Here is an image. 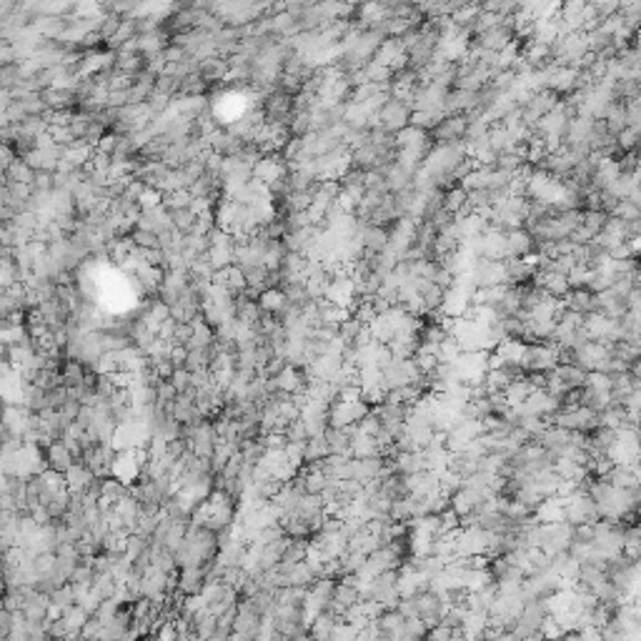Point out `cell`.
I'll list each match as a JSON object with an SVG mask.
<instances>
[{"mask_svg": "<svg viewBox=\"0 0 641 641\" xmlns=\"http://www.w3.org/2000/svg\"><path fill=\"white\" fill-rule=\"evenodd\" d=\"M551 426H559L564 431L586 433L589 436V433L599 426V416L594 414V411L579 406V409H572V411H559V414L551 419Z\"/></svg>", "mask_w": 641, "mask_h": 641, "instance_id": "obj_1", "label": "cell"}, {"mask_svg": "<svg viewBox=\"0 0 641 641\" xmlns=\"http://www.w3.org/2000/svg\"><path fill=\"white\" fill-rule=\"evenodd\" d=\"M409 115H411V108L406 106V103L388 98V101L383 103V108L376 113L378 128H381L383 133H388V135H396L401 128L409 125Z\"/></svg>", "mask_w": 641, "mask_h": 641, "instance_id": "obj_2", "label": "cell"}, {"mask_svg": "<svg viewBox=\"0 0 641 641\" xmlns=\"http://www.w3.org/2000/svg\"><path fill=\"white\" fill-rule=\"evenodd\" d=\"M263 120L266 123H278V125H291L293 120V98L286 93H271L268 98H263Z\"/></svg>", "mask_w": 641, "mask_h": 641, "instance_id": "obj_3", "label": "cell"}, {"mask_svg": "<svg viewBox=\"0 0 641 641\" xmlns=\"http://www.w3.org/2000/svg\"><path fill=\"white\" fill-rule=\"evenodd\" d=\"M43 461H45V469L48 471H55V474L65 476V471L70 469V466L76 464L73 461V456H70L68 446H65L63 441H53L48 448L43 451Z\"/></svg>", "mask_w": 641, "mask_h": 641, "instance_id": "obj_4", "label": "cell"}, {"mask_svg": "<svg viewBox=\"0 0 641 641\" xmlns=\"http://www.w3.org/2000/svg\"><path fill=\"white\" fill-rule=\"evenodd\" d=\"M48 609H50V596H45V594L35 591V589H30L25 596V603H23V619L25 621H43L45 616H48Z\"/></svg>", "mask_w": 641, "mask_h": 641, "instance_id": "obj_5", "label": "cell"}, {"mask_svg": "<svg viewBox=\"0 0 641 641\" xmlns=\"http://www.w3.org/2000/svg\"><path fill=\"white\" fill-rule=\"evenodd\" d=\"M603 481L614 489H639V466H614L609 474L603 476Z\"/></svg>", "mask_w": 641, "mask_h": 641, "instance_id": "obj_6", "label": "cell"}, {"mask_svg": "<svg viewBox=\"0 0 641 641\" xmlns=\"http://www.w3.org/2000/svg\"><path fill=\"white\" fill-rule=\"evenodd\" d=\"M93 479H96V476L91 474V469H88L83 461H76V464L70 466V469L65 471V476H63L65 489H68L70 494H83Z\"/></svg>", "mask_w": 641, "mask_h": 641, "instance_id": "obj_7", "label": "cell"}, {"mask_svg": "<svg viewBox=\"0 0 641 641\" xmlns=\"http://www.w3.org/2000/svg\"><path fill=\"white\" fill-rule=\"evenodd\" d=\"M324 436H326V441H329V451L334 453V456L351 458V429L348 426H344V429L326 426Z\"/></svg>", "mask_w": 641, "mask_h": 641, "instance_id": "obj_8", "label": "cell"}, {"mask_svg": "<svg viewBox=\"0 0 641 641\" xmlns=\"http://www.w3.org/2000/svg\"><path fill=\"white\" fill-rule=\"evenodd\" d=\"M361 241H363V254L366 256L383 254V251H386V243H388V228L366 226L361 233Z\"/></svg>", "mask_w": 641, "mask_h": 641, "instance_id": "obj_9", "label": "cell"}, {"mask_svg": "<svg viewBox=\"0 0 641 641\" xmlns=\"http://www.w3.org/2000/svg\"><path fill=\"white\" fill-rule=\"evenodd\" d=\"M533 254V238L523 228L506 233V259H523Z\"/></svg>", "mask_w": 641, "mask_h": 641, "instance_id": "obj_10", "label": "cell"}, {"mask_svg": "<svg viewBox=\"0 0 641 641\" xmlns=\"http://www.w3.org/2000/svg\"><path fill=\"white\" fill-rule=\"evenodd\" d=\"M198 76L203 78L208 86H210V83L226 81V76H228V60L218 58V55H213V58H205L203 63H200V68H198Z\"/></svg>", "mask_w": 641, "mask_h": 641, "instance_id": "obj_11", "label": "cell"}, {"mask_svg": "<svg viewBox=\"0 0 641 641\" xmlns=\"http://www.w3.org/2000/svg\"><path fill=\"white\" fill-rule=\"evenodd\" d=\"M91 596H96L98 601H110V599L115 596V591H118V584H115V579L110 577V574H93V582H91Z\"/></svg>", "mask_w": 641, "mask_h": 641, "instance_id": "obj_12", "label": "cell"}, {"mask_svg": "<svg viewBox=\"0 0 641 641\" xmlns=\"http://www.w3.org/2000/svg\"><path fill=\"white\" fill-rule=\"evenodd\" d=\"M531 391H533V388L528 386L526 378L518 376V378H514V381L509 383L506 388H504V401H506L509 409H516V406H521L523 401L531 396Z\"/></svg>", "mask_w": 641, "mask_h": 641, "instance_id": "obj_13", "label": "cell"}, {"mask_svg": "<svg viewBox=\"0 0 641 641\" xmlns=\"http://www.w3.org/2000/svg\"><path fill=\"white\" fill-rule=\"evenodd\" d=\"M504 266H506V286H523L528 278H533V268L521 259H506Z\"/></svg>", "mask_w": 641, "mask_h": 641, "instance_id": "obj_14", "label": "cell"}, {"mask_svg": "<svg viewBox=\"0 0 641 641\" xmlns=\"http://www.w3.org/2000/svg\"><path fill=\"white\" fill-rule=\"evenodd\" d=\"M556 378L566 386V391H572V388H584L586 386V371H582L579 366L569 363V366H556L554 371Z\"/></svg>", "mask_w": 641, "mask_h": 641, "instance_id": "obj_15", "label": "cell"}, {"mask_svg": "<svg viewBox=\"0 0 641 641\" xmlns=\"http://www.w3.org/2000/svg\"><path fill=\"white\" fill-rule=\"evenodd\" d=\"M33 178H35V171H30L23 158H16L6 171V181L8 183H16V186H28V188H30Z\"/></svg>", "mask_w": 641, "mask_h": 641, "instance_id": "obj_16", "label": "cell"}, {"mask_svg": "<svg viewBox=\"0 0 641 641\" xmlns=\"http://www.w3.org/2000/svg\"><path fill=\"white\" fill-rule=\"evenodd\" d=\"M326 456H331V451H329V441H326L324 433H318V436L308 438L306 448H303V458H306V464H316V461H324Z\"/></svg>", "mask_w": 641, "mask_h": 641, "instance_id": "obj_17", "label": "cell"}, {"mask_svg": "<svg viewBox=\"0 0 641 641\" xmlns=\"http://www.w3.org/2000/svg\"><path fill=\"white\" fill-rule=\"evenodd\" d=\"M286 582H288V586L308 589L313 582H316V577H313V572H311V569H308V564H306V561H298V564L288 566Z\"/></svg>", "mask_w": 641, "mask_h": 641, "instance_id": "obj_18", "label": "cell"}, {"mask_svg": "<svg viewBox=\"0 0 641 641\" xmlns=\"http://www.w3.org/2000/svg\"><path fill=\"white\" fill-rule=\"evenodd\" d=\"M288 298L283 296V291H278V288H268V291L261 293L259 298V306L263 313H268V316H278L280 311H283V306H286Z\"/></svg>", "mask_w": 641, "mask_h": 641, "instance_id": "obj_19", "label": "cell"}, {"mask_svg": "<svg viewBox=\"0 0 641 641\" xmlns=\"http://www.w3.org/2000/svg\"><path fill=\"white\" fill-rule=\"evenodd\" d=\"M308 554V539H288L286 549L280 554V564L283 566H293L298 561H303Z\"/></svg>", "mask_w": 641, "mask_h": 641, "instance_id": "obj_20", "label": "cell"}, {"mask_svg": "<svg viewBox=\"0 0 641 641\" xmlns=\"http://www.w3.org/2000/svg\"><path fill=\"white\" fill-rule=\"evenodd\" d=\"M151 549V539H143V536H138V533H130L128 541H125V549H123V556L133 564L135 559H140V556L146 554V551Z\"/></svg>", "mask_w": 641, "mask_h": 641, "instance_id": "obj_21", "label": "cell"}, {"mask_svg": "<svg viewBox=\"0 0 641 641\" xmlns=\"http://www.w3.org/2000/svg\"><path fill=\"white\" fill-rule=\"evenodd\" d=\"M458 356H461V348H458L456 339H453V336H443V341L436 348V361L438 363H456Z\"/></svg>", "mask_w": 641, "mask_h": 641, "instance_id": "obj_22", "label": "cell"}, {"mask_svg": "<svg viewBox=\"0 0 641 641\" xmlns=\"http://www.w3.org/2000/svg\"><path fill=\"white\" fill-rule=\"evenodd\" d=\"M606 213H601V210H582V223L579 226L586 228L591 236H599L603 228V223H606Z\"/></svg>", "mask_w": 641, "mask_h": 641, "instance_id": "obj_23", "label": "cell"}, {"mask_svg": "<svg viewBox=\"0 0 641 641\" xmlns=\"http://www.w3.org/2000/svg\"><path fill=\"white\" fill-rule=\"evenodd\" d=\"M50 606L58 611H65L70 609V606H76V596H73V586L70 584H65V586H60L58 591L50 594Z\"/></svg>", "mask_w": 641, "mask_h": 641, "instance_id": "obj_24", "label": "cell"}, {"mask_svg": "<svg viewBox=\"0 0 641 641\" xmlns=\"http://www.w3.org/2000/svg\"><path fill=\"white\" fill-rule=\"evenodd\" d=\"M466 205V193L461 188H451L443 193V200H441V208L446 210V213H458V210Z\"/></svg>", "mask_w": 641, "mask_h": 641, "instance_id": "obj_25", "label": "cell"}, {"mask_svg": "<svg viewBox=\"0 0 641 641\" xmlns=\"http://www.w3.org/2000/svg\"><path fill=\"white\" fill-rule=\"evenodd\" d=\"M120 23H123V18H118L115 13H103L101 25H98V30H96V33L101 35L103 40H110V38L115 35V33H118Z\"/></svg>", "mask_w": 641, "mask_h": 641, "instance_id": "obj_26", "label": "cell"}, {"mask_svg": "<svg viewBox=\"0 0 641 641\" xmlns=\"http://www.w3.org/2000/svg\"><path fill=\"white\" fill-rule=\"evenodd\" d=\"M130 238H133V243L138 248H143V251H161V241H158L156 233H148V231H138L135 228L133 233H130Z\"/></svg>", "mask_w": 641, "mask_h": 641, "instance_id": "obj_27", "label": "cell"}, {"mask_svg": "<svg viewBox=\"0 0 641 641\" xmlns=\"http://www.w3.org/2000/svg\"><path fill=\"white\" fill-rule=\"evenodd\" d=\"M283 436H286L288 443H306L308 441V433H306V426H303L301 419L291 421V424L286 426V431H283Z\"/></svg>", "mask_w": 641, "mask_h": 641, "instance_id": "obj_28", "label": "cell"}, {"mask_svg": "<svg viewBox=\"0 0 641 641\" xmlns=\"http://www.w3.org/2000/svg\"><path fill=\"white\" fill-rule=\"evenodd\" d=\"M636 143H639V130L636 128H624L619 135H616V146H619L621 153L636 151Z\"/></svg>", "mask_w": 641, "mask_h": 641, "instance_id": "obj_29", "label": "cell"}, {"mask_svg": "<svg viewBox=\"0 0 641 641\" xmlns=\"http://www.w3.org/2000/svg\"><path fill=\"white\" fill-rule=\"evenodd\" d=\"M358 431L363 433V436H368V438H376V433L381 431V421H378V416L373 414V411H368L366 416H363L361 421H358Z\"/></svg>", "mask_w": 641, "mask_h": 641, "instance_id": "obj_30", "label": "cell"}, {"mask_svg": "<svg viewBox=\"0 0 641 641\" xmlns=\"http://www.w3.org/2000/svg\"><path fill=\"white\" fill-rule=\"evenodd\" d=\"M611 216L619 218V221H639V218H641V210L636 208V205H631L629 200H619Z\"/></svg>", "mask_w": 641, "mask_h": 641, "instance_id": "obj_31", "label": "cell"}, {"mask_svg": "<svg viewBox=\"0 0 641 641\" xmlns=\"http://www.w3.org/2000/svg\"><path fill=\"white\" fill-rule=\"evenodd\" d=\"M81 401H76V399H65L63 401V406H60L58 409V414L63 416V421H68V424H73V421L78 419V414H81Z\"/></svg>", "mask_w": 641, "mask_h": 641, "instance_id": "obj_32", "label": "cell"}, {"mask_svg": "<svg viewBox=\"0 0 641 641\" xmlns=\"http://www.w3.org/2000/svg\"><path fill=\"white\" fill-rule=\"evenodd\" d=\"M171 386L176 388V394H186L191 388V373L186 368H176V373L171 376Z\"/></svg>", "mask_w": 641, "mask_h": 641, "instance_id": "obj_33", "label": "cell"}, {"mask_svg": "<svg viewBox=\"0 0 641 641\" xmlns=\"http://www.w3.org/2000/svg\"><path fill=\"white\" fill-rule=\"evenodd\" d=\"M574 266H577V263H574V259H572V256H559V259H554V261H551V263H549V273L566 276V273H569V271L574 268Z\"/></svg>", "mask_w": 641, "mask_h": 641, "instance_id": "obj_34", "label": "cell"}, {"mask_svg": "<svg viewBox=\"0 0 641 641\" xmlns=\"http://www.w3.org/2000/svg\"><path fill=\"white\" fill-rule=\"evenodd\" d=\"M140 210H151V208H158L161 205V193H158L156 188H146L143 191V195H140Z\"/></svg>", "mask_w": 641, "mask_h": 641, "instance_id": "obj_35", "label": "cell"}, {"mask_svg": "<svg viewBox=\"0 0 641 641\" xmlns=\"http://www.w3.org/2000/svg\"><path fill=\"white\" fill-rule=\"evenodd\" d=\"M115 146H118V135H113V133H106L101 138V143H98L96 146V151H101V153H108V156H113L115 153Z\"/></svg>", "mask_w": 641, "mask_h": 641, "instance_id": "obj_36", "label": "cell"}, {"mask_svg": "<svg viewBox=\"0 0 641 641\" xmlns=\"http://www.w3.org/2000/svg\"><path fill=\"white\" fill-rule=\"evenodd\" d=\"M176 388L171 386V381H161L156 386V401H176Z\"/></svg>", "mask_w": 641, "mask_h": 641, "instance_id": "obj_37", "label": "cell"}, {"mask_svg": "<svg viewBox=\"0 0 641 641\" xmlns=\"http://www.w3.org/2000/svg\"><path fill=\"white\" fill-rule=\"evenodd\" d=\"M186 353H188V351H186L183 346H173V348H171V356H168V358H171V363H173L176 368H183Z\"/></svg>", "mask_w": 641, "mask_h": 641, "instance_id": "obj_38", "label": "cell"}, {"mask_svg": "<svg viewBox=\"0 0 641 641\" xmlns=\"http://www.w3.org/2000/svg\"><path fill=\"white\" fill-rule=\"evenodd\" d=\"M16 161V156H13V151L8 146H0V176H6L8 166Z\"/></svg>", "mask_w": 641, "mask_h": 641, "instance_id": "obj_39", "label": "cell"}, {"mask_svg": "<svg viewBox=\"0 0 641 641\" xmlns=\"http://www.w3.org/2000/svg\"><path fill=\"white\" fill-rule=\"evenodd\" d=\"M554 641H582V636H579V631H564V634Z\"/></svg>", "mask_w": 641, "mask_h": 641, "instance_id": "obj_40", "label": "cell"}, {"mask_svg": "<svg viewBox=\"0 0 641 641\" xmlns=\"http://www.w3.org/2000/svg\"><path fill=\"white\" fill-rule=\"evenodd\" d=\"M518 641H549V639H544V634H531V636H526V639H518Z\"/></svg>", "mask_w": 641, "mask_h": 641, "instance_id": "obj_41", "label": "cell"}]
</instances>
